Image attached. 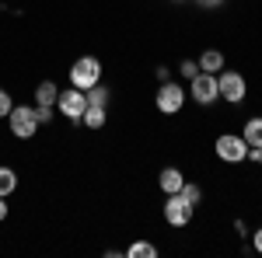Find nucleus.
Returning <instances> with one entry per match:
<instances>
[{
    "label": "nucleus",
    "mask_w": 262,
    "mask_h": 258,
    "mask_svg": "<svg viewBox=\"0 0 262 258\" xmlns=\"http://www.w3.org/2000/svg\"><path fill=\"white\" fill-rule=\"evenodd\" d=\"M101 80V63L95 56H81V60L70 66V84L77 87V91H88V87H95Z\"/></svg>",
    "instance_id": "1"
},
{
    "label": "nucleus",
    "mask_w": 262,
    "mask_h": 258,
    "mask_svg": "<svg viewBox=\"0 0 262 258\" xmlns=\"http://www.w3.org/2000/svg\"><path fill=\"white\" fill-rule=\"evenodd\" d=\"M7 122H11V133H14L18 139L35 136V129H39L35 108H28V105H14V108H11V115H7Z\"/></svg>",
    "instance_id": "2"
},
{
    "label": "nucleus",
    "mask_w": 262,
    "mask_h": 258,
    "mask_svg": "<svg viewBox=\"0 0 262 258\" xmlns=\"http://www.w3.org/2000/svg\"><path fill=\"white\" fill-rule=\"evenodd\" d=\"M217 157L227 160V164L248 160V143H245V136H234V133H224V136H217Z\"/></svg>",
    "instance_id": "3"
},
{
    "label": "nucleus",
    "mask_w": 262,
    "mask_h": 258,
    "mask_svg": "<svg viewBox=\"0 0 262 258\" xmlns=\"http://www.w3.org/2000/svg\"><path fill=\"white\" fill-rule=\"evenodd\" d=\"M189 95L196 98V105H213V101L221 98V91H217V74H196L192 77V87H189Z\"/></svg>",
    "instance_id": "4"
},
{
    "label": "nucleus",
    "mask_w": 262,
    "mask_h": 258,
    "mask_svg": "<svg viewBox=\"0 0 262 258\" xmlns=\"http://www.w3.org/2000/svg\"><path fill=\"white\" fill-rule=\"evenodd\" d=\"M56 108H60V112H63L70 122H81V119H84V108H88V98H84V91L70 87V91H60Z\"/></svg>",
    "instance_id": "5"
},
{
    "label": "nucleus",
    "mask_w": 262,
    "mask_h": 258,
    "mask_svg": "<svg viewBox=\"0 0 262 258\" xmlns=\"http://www.w3.org/2000/svg\"><path fill=\"white\" fill-rule=\"evenodd\" d=\"M217 91H221V98L224 101H231V105H238V101L245 98V95H248V87H245V77L242 74H231V70H227V74H217Z\"/></svg>",
    "instance_id": "6"
},
{
    "label": "nucleus",
    "mask_w": 262,
    "mask_h": 258,
    "mask_svg": "<svg viewBox=\"0 0 262 258\" xmlns=\"http://www.w3.org/2000/svg\"><path fill=\"white\" fill-rule=\"evenodd\" d=\"M182 105H185V91H182L179 84H161L158 87V112H164V115H175Z\"/></svg>",
    "instance_id": "7"
},
{
    "label": "nucleus",
    "mask_w": 262,
    "mask_h": 258,
    "mask_svg": "<svg viewBox=\"0 0 262 258\" xmlns=\"http://www.w3.org/2000/svg\"><path fill=\"white\" fill-rule=\"evenodd\" d=\"M192 213H196V209H192L179 192H175V196H168V202H164V220H168L171 227H185V223L192 220Z\"/></svg>",
    "instance_id": "8"
},
{
    "label": "nucleus",
    "mask_w": 262,
    "mask_h": 258,
    "mask_svg": "<svg viewBox=\"0 0 262 258\" xmlns=\"http://www.w3.org/2000/svg\"><path fill=\"white\" fill-rule=\"evenodd\" d=\"M182 185H185V178H182L179 168H164V171H161V189H164V196H175Z\"/></svg>",
    "instance_id": "9"
},
{
    "label": "nucleus",
    "mask_w": 262,
    "mask_h": 258,
    "mask_svg": "<svg viewBox=\"0 0 262 258\" xmlns=\"http://www.w3.org/2000/svg\"><path fill=\"white\" fill-rule=\"evenodd\" d=\"M200 70H203V74H221V70H224V53L206 49V53L200 56Z\"/></svg>",
    "instance_id": "10"
},
{
    "label": "nucleus",
    "mask_w": 262,
    "mask_h": 258,
    "mask_svg": "<svg viewBox=\"0 0 262 258\" xmlns=\"http://www.w3.org/2000/svg\"><path fill=\"white\" fill-rule=\"evenodd\" d=\"M56 98H60V87L53 80H42L39 87H35V101L39 105H56Z\"/></svg>",
    "instance_id": "11"
},
{
    "label": "nucleus",
    "mask_w": 262,
    "mask_h": 258,
    "mask_svg": "<svg viewBox=\"0 0 262 258\" xmlns=\"http://www.w3.org/2000/svg\"><path fill=\"white\" fill-rule=\"evenodd\" d=\"M105 112H108V108H98V105H88V108H84V126H88V129H101V126H105Z\"/></svg>",
    "instance_id": "12"
},
{
    "label": "nucleus",
    "mask_w": 262,
    "mask_h": 258,
    "mask_svg": "<svg viewBox=\"0 0 262 258\" xmlns=\"http://www.w3.org/2000/svg\"><path fill=\"white\" fill-rule=\"evenodd\" d=\"M245 143L248 147H262V119H248L245 122Z\"/></svg>",
    "instance_id": "13"
},
{
    "label": "nucleus",
    "mask_w": 262,
    "mask_h": 258,
    "mask_svg": "<svg viewBox=\"0 0 262 258\" xmlns=\"http://www.w3.org/2000/svg\"><path fill=\"white\" fill-rule=\"evenodd\" d=\"M108 95H112V91H105V87H98V84L84 91V98H88V105H98V108H108Z\"/></svg>",
    "instance_id": "14"
},
{
    "label": "nucleus",
    "mask_w": 262,
    "mask_h": 258,
    "mask_svg": "<svg viewBox=\"0 0 262 258\" xmlns=\"http://www.w3.org/2000/svg\"><path fill=\"white\" fill-rule=\"evenodd\" d=\"M18 189V175L11 168H0V196H11Z\"/></svg>",
    "instance_id": "15"
},
{
    "label": "nucleus",
    "mask_w": 262,
    "mask_h": 258,
    "mask_svg": "<svg viewBox=\"0 0 262 258\" xmlns=\"http://www.w3.org/2000/svg\"><path fill=\"white\" fill-rule=\"evenodd\" d=\"M129 258H158V248L154 244H147V241H137V244H129Z\"/></svg>",
    "instance_id": "16"
},
{
    "label": "nucleus",
    "mask_w": 262,
    "mask_h": 258,
    "mask_svg": "<svg viewBox=\"0 0 262 258\" xmlns=\"http://www.w3.org/2000/svg\"><path fill=\"white\" fill-rule=\"evenodd\" d=\"M179 196L185 199V202H189L192 209H196V206H200V199H203V192H200V185H192V181H185V185L179 189Z\"/></svg>",
    "instance_id": "17"
},
{
    "label": "nucleus",
    "mask_w": 262,
    "mask_h": 258,
    "mask_svg": "<svg viewBox=\"0 0 262 258\" xmlns=\"http://www.w3.org/2000/svg\"><path fill=\"white\" fill-rule=\"evenodd\" d=\"M53 115H56L53 105H35V119H39V126L42 122H53Z\"/></svg>",
    "instance_id": "18"
},
{
    "label": "nucleus",
    "mask_w": 262,
    "mask_h": 258,
    "mask_svg": "<svg viewBox=\"0 0 262 258\" xmlns=\"http://www.w3.org/2000/svg\"><path fill=\"white\" fill-rule=\"evenodd\" d=\"M11 108H14V101H11V95L0 87V119H7V115H11Z\"/></svg>",
    "instance_id": "19"
},
{
    "label": "nucleus",
    "mask_w": 262,
    "mask_h": 258,
    "mask_svg": "<svg viewBox=\"0 0 262 258\" xmlns=\"http://www.w3.org/2000/svg\"><path fill=\"white\" fill-rule=\"evenodd\" d=\"M182 74H185V77L192 80V77H196V74H200V66H196V63H192V60H185V63H182Z\"/></svg>",
    "instance_id": "20"
},
{
    "label": "nucleus",
    "mask_w": 262,
    "mask_h": 258,
    "mask_svg": "<svg viewBox=\"0 0 262 258\" xmlns=\"http://www.w3.org/2000/svg\"><path fill=\"white\" fill-rule=\"evenodd\" d=\"M252 244H255V251H259V255H262V227H259V230H255V234H252Z\"/></svg>",
    "instance_id": "21"
},
{
    "label": "nucleus",
    "mask_w": 262,
    "mask_h": 258,
    "mask_svg": "<svg viewBox=\"0 0 262 258\" xmlns=\"http://www.w3.org/2000/svg\"><path fill=\"white\" fill-rule=\"evenodd\" d=\"M248 157H252V160H262V147H248Z\"/></svg>",
    "instance_id": "22"
},
{
    "label": "nucleus",
    "mask_w": 262,
    "mask_h": 258,
    "mask_svg": "<svg viewBox=\"0 0 262 258\" xmlns=\"http://www.w3.org/2000/svg\"><path fill=\"white\" fill-rule=\"evenodd\" d=\"M200 4H203V7H206V11H213V7H221L224 0H200Z\"/></svg>",
    "instance_id": "23"
},
{
    "label": "nucleus",
    "mask_w": 262,
    "mask_h": 258,
    "mask_svg": "<svg viewBox=\"0 0 262 258\" xmlns=\"http://www.w3.org/2000/svg\"><path fill=\"white\" fill-rule=\"evenodd\" d=\"M7 217V196H0V220Z\"/></svg>",
    "instance_id": "24"
}]
</instances>
